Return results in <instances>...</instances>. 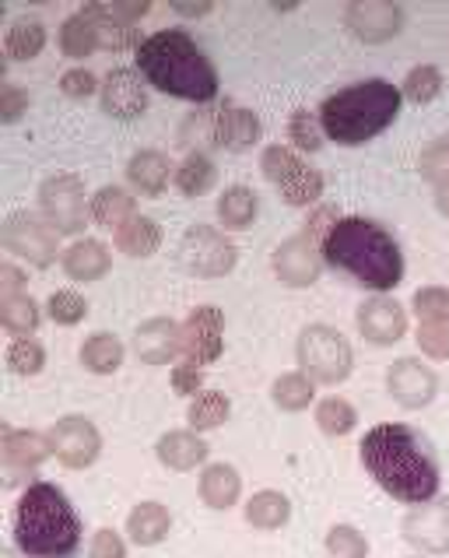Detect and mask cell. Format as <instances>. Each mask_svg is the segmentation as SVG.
Listing matches in <instances>:
<instances>
[{"instance_id":"ab89813d","label":"cell","mask_w":449,"mask_h":558,"mask_svg":"<svg viewBox=\"0 0 449 558\" xmlns=\"http://www.w3.org/2000/svg\"><path fill=\"white\" fill-rule=\"evenodd\" d=\"M8 369L14 376H39L46 369V344L39 338H14L8 348Z\"/></svg>"},{"instance_id":"7c38bea8","label":"cell","mask_w":449,"mask_h":558,"mask_svg":"<svg viewBox=\"0 0 449 558\" xmlns=\"http://www.w3.org/2000/svg\"><path fill=\"white\" fill-rule=\"evenodd\" d=\"M0 453H4L8 485H36V471L53 457L50 436L36 433V428H4L0 433Z\"/></svg>"},{"instance_id":"277c9868","label":"cell","mask_w":449,"mask_h":558,"mask_svg":"<svg viewBox=\"0 0 449 558\" xmlns=\"http://www.w3.org/2000/svg\"><path fill=\"white\" fill-rule=\"evenodd\" d=\"M11 537L25 558H71L82 548V517L60 485L36 482L14 502Z\"/></svg>"},{"instance_id":"681fc988","label":"cell","mask_w":449,"mask_h":558,"mask_svg":"<svg viewBox=\"0 0 449 558\" xmlns=\"http://www.w3.org/2000/svg\"><path fill=\"white\" fill-rule=\"evenodd\" d=\"M99 88H102L99 77L88 68H71L68 74H60V92L68 95V99H88V95H95Z\"/></svg>"},{"instance_id":"bcb514c9","label":"cell","mask_w":449,"mask_h":558,"mask_svg":"<svg viewBox=\"0 0 449 558\" xmlns=\"http://www.w3.org/2000/svg\"><path fill=\"white\" fill-rule=\"evenodd\" d=\"M418 172H422V180H428L432 186L449 183V137L428 141L422 158H418Z\"/></svg>"},{"instance_id":"db71d44e","label":"cell","mask_w":449,"mask_h":558,"mask_svg":"<svg viewBox=\"0 0 449 558\" xmlns=\"http://www.w3.org/2000/svg\"><path fill=\"white\" fill-rule=\"evenodd\" d=\"M25 284H28V278L22 267H14V264L0 267V292L4 295H25Z\"/></svg>"},{"instance_id":"4316f807","label":"cell","mask_w":449,"mask_h":558,"mask_svg":"<svg viewBox=\"0 0 449 558\" xmlns=\"http://www.w3.org/2000/svg\"><path fill=\"white\" fill-rule=\"evenodd\" d=\"M123 355H126L123 341L117 338V333H109V330L88 333V338L82 341V352H77V359H82V365H85L92 376H112V373H120Z\"/></svg>"},{"instance_id":"ba28073f","label":"cell","mask_w":449,"mask_h":558,"mask_svg":"<svg viewBox=\"0 0 449 558\" xmlns=\"http://www.w3.org/2000/svg\"><path fill=\"white\" fill-rule=\"evenodd\" d=\"M270 267H275V278L284 284V289H313V284L324 278V232H316L313 226H306L302 232L288 235L284 243L270 253Z\"/></svg>"},{"instance_id":"30bf717a","label":"cell","mask_w":449,"mask_h":558,"mask_svg":"<svg viewBox=\"0 0 449 558\" xmlns=\"http://www.w3.org/2000/svg\"><path fill=\"white\" fill-rule=\"evenodd\" d=\"M4 250L32 267H53L60 257V232L43 215L11 211L4 218Z\"/></svg>"},{"instance_id":"7bdbcfd3","label":"cell","mask_w":449,"mask_h":558,"mask_svg":"<svg viewBox=\"0 0 449 558\" xmlns=\"http://www.w3.org/2000/svg\"><path fill=\"white\" fill-rule=\"evenodd\" d=\"M324 548L330 558H368V537L351 523H333L324 537Z\"/></svg>"},{"instance_id":"2e32d148","label":"cell","mask_w":449,"mask_h":558,"mask_svg":"<svg viewBox=\"0 0 449 558\" xmlns=\"http://www.w3.org/2000/svg\"><path fill=\"white\" fill-rule=\"evenodd\" d=\"M400 537L418 555H449V502L432 499L422 506H411L404 523H400Z\"/></svg>"},{"instance_id":"9c48e42d","label":"cell","mask_w":449,"mask_h":558,"mask_svg":"<svg viewBox=\"0 0 449 558\" xmlns=\"http://www.w3.org/2000/svg\"><path fill=\"white\" fill-rule=\"evenodd\" d=\"M39 215L50 221L60 235H77L88 229L92 201L85 197V186L71 172H57V177L43 180L39 186Z\"/></svg>"},{"instance_id":"c3c4849f","label":"cell","mask_w":449,"mask_h":558,"mask_svg":"<svg viewBox=\"0 0 449 558\" xmlns=\"http://www.w3.org/2000/svg\"><path fill=\"white\" fill-rule=\"evenodd\" d=\"M28 106L32 99L25 85H14V82L0 85V123H19L28 113Z\"/></svg>"},{"instance_id":"d6986e66","label":"cell","mask_w":449,"mask_h":558,"mask_svg":"<svg viewBox=\"0 0 449 558\" xmlns=\"http://www.w3.org/2000/svg\"><path fill=\"white\" fill-rule=\"evenodd\" d=\"M180 330L183 324L172 316H151L134 330V355L144 365H172V359H180Z\"/></svg>"},{"instance_id":"b9f144b4","label":"cell","mask_w":449,"mask_h":558,"mask_svg":"<svg viewBox=\"0 0 449 558\" xmlns=\"http://www.w3.org/2000/svg\"><path fill=\"white\" fill-rule=\"evenodd\" d=\"M46 316H50L57 327H77L88 316V299L74 289H60L46 302Z\"/></svg>"},{"instance_id":"9f6ffc18","label":"cell","mask_w":449,"mask_h":558,"mask_svg":"<svg viewBox=\"0 0 449 558\" xmlns=\"http://www.w3.org/2000/svg\"><path fill=\"white\" fill-rule=\"evenodd\" d=\"M436 207H439V215L449 218V183H439L436 186Z\"/></svg>"},{"instance_id":"6f0895ef","label":"cell","mask_w":449,"mask_h":558,"mask_svg":"<svg viewBox=\"0 0 449 558\" xmlns=\"http://www.w3.org/2000/svg\"><path fill=\"white\" fill-rule=\"evenodd\" d=\"M11 558H25V555H22V551H19V555H11Z\"/></svg>"},{"instance_id":"52a82bcc","label":"cell","mask_w":449,"mask_h":558,"mask_svg":"<svg viewBox=\"0 0 449 558\" xmlns=\"http://www.w3.org/2000/svg\"><path fill=\"white\" fill-rule=\"evenodd\" d=\"M239 264V250L229 235L215 226H190L180 239V267L190 278L218 281L232 275Z\"/></svg>"},{"instance_id":"680465c9","label":"cell","mask_w":449,"mask_h":558,"mask_svg":"<svg viewBox=\"0 0 449 558\" xmlns=\"http://www.w3.org/2000/svg\"><path fill=\"white\" fill-rule=\"evenodd\" d=\"M411 558H428V555H411Z\"/></svg>"},{"instance_id":"ac0fdd59","label":"cell","mask_w":449,"mask_h":558,"mask_svg":"<svg viewBox=\"0 0 449 558\" xmlns=\"http://www.w3.org/2000/svg\"><path fill=\"white\" fill-rule=\"evenodd\" d=\"M355 327L373 348H390L408 338V310L390 295H368L355 310Z\"/></svg>"},{"instance_id":"44dd1931","label":"cell","mask_w":449,"mask_h":558,"mask_svg":"<svg viewBox=\"0 0 449 558\" xmlns=\"http://www.w3.org/2000/svg\"><path fill=\"white\" fill-rule=\"evenodd\" d=\"M264 137V123L260 117L246 106L225 102L215 117V141L225 151H250L256 148V141Z\"/></svg>"},{"instance_id":"60d3db41","label":"cell","mask_w":449,"mask_h":558,"mask_svg":"<svg viewBox=\"0 0 449 558\" xmlns=\"http://www.w3.org/2000/svg\"><path fill=\"white\" fill-rule=\"evenodd\" d=\"M288 141H292L295 151H319L324 148V126H319V117H313V109H295L288 117Z\"/></svg>"},{"instance_id":"ee69618b","label":"cell","mask_w":449,"mask_h":558,"mask_svg":"<svg viewBox=\"0 0 449 558\" xmlns=\"http://www.w3.org/2000/svg\"><path fill=\"white\" fill-rule=\"evenodd\" d=\"M411 310L422 324H446L449 320V289H442V284H425V289L414 292Z\"/></svg>"},{"instance_id":"74e56055","label":"cell","mask_w":449,"mask_h":558,"mask_svg":"<svg viewBox=\"0 0 449 558\" xmlns=\"http://www.w3.org/2000/svg\"><path fill=\"white\" fill-rule=\"evenodd\" d=\"M324 190H327V180H324V172L313 169V166H302L295 177H288L281 186H278V194L288 207H313L319 197H324Z\"/></svg>"},{"instance_id":"816d5d0a","label":"cell","mask_w":449,"mask_h":558,"mask_svg":"<svg viewBox=\"0 0 449 558\" xmlns=\"http://www.w3.org/2000/svg\"><path fill=\"white\" fill-rule=\"evenodd\" d=\"M88 558H126V537L112 527L95 531L88 541Z\"/></svg>"},{"instance_id":"7402d4cb","label":"cell","mask_w":449,"mask_h":558,"mask_svg":"<svg viewBox=\"0 0 449 558\" xmlns=\"http://www.w3.org/2000/svg\"><path fill=\"white\" fill-rule=\"evenodd\" d=\"M60 267L71 281L92 284V281H102L112 270V253L102 239H74V243L63 250Z\"/></svg>"},{"instance_id":"d590c367","label":"cell","mask_w":449,"mask_h":558,"mask_svg":"<svg viewBox=\"0 0 449 558\" xmlns=\"http://www.w3.org/2000/svg\"><path fill=\"white\" fill-rule=\"evenodd\" d=\"M313 418L319 425V433L333 436V439H344V436H351L359 428V411H355V404L344 401V397H337V393L324 397V401L316 404Z\"/></svg>"},{"instance_id":"e575fe53","label":"cell","mask_w":449,"mask_h":558,"mask_svg":"<svg viewBox=\"0 0 449 558\" xmlns=\"http://www.w3.org/2000/svg\"><path fill=\"white\" fill-rule=\"evenodd\" d=\"M0 324H4V330L11 333V338H32L43 324L39 302L28 292L25 295H4V302H0Z\"/></svg>"},{"instance_id":"e0dca14e","label":"cell","mask_w":449,"mask_h":558,"mask_svg":"<svg viewBox=\"0 0 449 558\" xmlns=\"http://www.w3.org/2000/svg\"><path fill=\"white\" fill-rule=\"evenodd\" d=\"M99 102H102V113L120 123L141 120L148 113V82L137 74V68H112L102 77Z\"/></svg>"},{"instance_id":"f546056e","label":"cell","mask_w":449,"mask_h":558,"mask_svg":"<svg viewBox=\"0 0 449 558\" xmlns=\"http://www.w3.org/2000/svg\"><path fill=\"white\" fill-rule=\"evenodd\" d=\"M292 520V499L278 488H264L246 502V523L256 531H281Z\"/></svg>"},{"instance_id":"f5cc1de1","label":"cell","mask_w":449,"mask_h":558,"mask_svg":"<svg viewBox=\"0 0 449 558\" xmlns=\"http://www.w3.org/2000/svg\"><path fill=\"white\" fill-rule=\"evenodd\" d=\"M102 14L109 22H117V25H131L137 28V22H144L151 14V4L148 0H117V4H102Z\"/></svg>"},{"instance_id":"8d00e7d4","label":"cell","mask_w":449,"mask_h":558,"mask_svg":"<svg viewBox=\"0 0 449 558\" xmlns=\"http://www.w3.org/2000/svg\"><path fill=\"white\" fill-rule=\"evenodd\" d=\"M232 414V401L225 397L221 390H204L201 397L190 401V411H186V422L194 433H215L225 422H229Z\"/></svg>"},{"instance_id":"9a60e30c","label":"cell","mask_w":449,"mask_h":558,"mask_svg":"<svg viewBox=\"0 0 449 558\" xmlns=\"http://www.w3.org/2000/svg\"><path fill=\"white\" fill-rule=\"evenodd\" d=\"M387 390H390L397 408L422 411V408H428L439 397V376L422 359L404 355V359L390 362V369H387Z\"/></svg>"},{"instance_id":"cb8c5ba5","label":"cell","mask_w":449,"mask_h":558,"mask_svg":"<svg viewBox=\"0 0 449 558\" xmlns=\"http://www.w3.org/2000/svg\"><path fill=\"white\" fill-rule=\"evenodd\" d=\"M197 496L207 509L225 513L243 499V474L232 464H207L197 477Z\"/></svg>"},{"instance_id":"7dc6e473","label":"cell","mask_w":449,"mask_h":558,"mask_svg":"<svg viewBox=\"0 0 449 558\" xmlns=\"http://www.w3.org/2000/svg\"><path fill=\"white\" fill-rule=\"evenodd\" d=\"M414 341H418L425 359L446 362L449 359V320L446 324H418V330H414Z\"/></svg>"},{"instance_id":"7a4b0ae2","label":"cell","mask_w":449,"mask_h":558,"mask_svg":"<svg viewBox=\"0 0 449 558\" xmlns=\"http://www.w3.org/2000/svg\"><path fill=\"white\" fill-rule=\"evenodd\" d=\"M324 260L337 275L373 295L393 292L404 281V250L397 239L365 215H341L324 239Z\"/></svg>"},{"instance_id":"836d02e7","label":"cell","mask_w":449,"mask_h":558,"mask_svg":"<svg viewBox=\"0 0 449 558\" xmlns=\"http://www.w3.org/2000/svg\"><path fill=\"white\" fill-rule=\"evenodd\" d=\"M256 211H260V201H256V194L243 183L229 186L218 197V218H221V226L229 232H246L256 221Z\"/></svg>"},{"instance_id":"8fae6325","label":"cell","mask_w":449,"mask_h":558,"mask_svg":"<svg viewBox=\"0 0 449 558\" xmlns=\"http://www.w3.org/2000/svg\"><path fill=\"white\" fill-rule=\"evenodd\" d=\"M46 436H50L53 457L60 460V468H68V471H85L102 457V433L85 414H63Z\"/></svg>"},{"instance_id":"f35d334b","label":"cell","mask_w":449,"mask_h":558,"mask_svg":"<svg viewBox=\"0 0 449 558\" xmlns=\"http://www.w3.org/2000/svg\"><path fill=\"white\" fill-rule=\"evenodd\" d=\"M400 95H404V99L414 102V106L436 102L439 95H442V71L436 68V63H418V68H411V71H408Z\"/></svg>"},{"instance_id":"8992f818","label":"cell","mask_w":449,"mask_h":558,"mask_svg":"<svg viewBox=\"0 0 449 558\" xmlns=\"http://www.w3.org/2000/svg\"><path fill=\"white\" fill-rule=\"evenodd\" d=\"M295 362L313 383L337 387L355 373V348L330 324H310L295 338Z\"/></svg>"},{"instance_id":"484cf974","label":"cell","mask_w":449,"mask_h":558,"mask_svg":"<svg viewBox=\"0 0 449 558\" xmlns=\"http://www.w3.org/2000/svg\"><path fill=\"white\" fill-rule=\"evenodd\" d=\"M57 43H60V53L68 60H88L95 50H102V28L92 14L77 11L60 25Z\"/></svg>"},{"instance_id":"11a10c76","label":"cell","mask_w":449,"mask_h":558,"mask_svg":"<svg viewBox=\"0 0 449 558\" xmlns=\"http://www.w3.org/2000/svg\"><path fill=\"white\" fill-rule=\"evenodd\" d=\"M175 14H183V19H207V14L215 11V4H172Z\"/></svg>"},{"instance_id":"603a6c76","label":"cell","mask_w":449,"mask_h":558,"mask_svg":"<svg viewBox=\"0 0 449 558\" xmlns=\"http://www.w3.org/2000/svg\"><path fill=\"white\" fill-rule=\"evenodd\" d=\"M172 180H175V172H172L169 155L158 148H141L131 155V162H126V183L144 197H162Z\"/></svg>"},{"instance_id":"ffe728a7","label":"cell","mask_w":449,"mask_h":558,"mask_svg":"<svg viewBox=\"0 0 449 558\" xmlns=\"http://www.w3.org/2000/svg\"><path fill=\"white\" fill-rule=\"evenodd\" d=\"M155 457L158 464L183 474V471H197L207 468V457H211V446L204 442L201 433L194 428H172V433H162L155 442Z\"/></svg>"},{"instance_id":"d4e9b609","label":"cell","mask_w":449,"mask_h":558,"mask_svg":"<svg viewBox=\"0 0 449 558\" xmlns=\"http://www.w3.org/2000/svg\"><path fill=\"white\" fill-rule=\"evenodd\" d=\"M126 541L137 548H155L172 534V513L166 502H137L126 517Z\"/></svg>"},{"instance_id":"f907efd6","label":"cell","mask_w":449,"mask_h":558,"mask_svg":"<svg viewBox=\"0 0 449 558\" xmlns=\"http://www.w3.org/2000/svg\"><path fill=\"white\" fill-rule=\"evenodd\" d=\"M169 383L180 397H201L204 393V369L194 362H180V365H172Z\"/></svg>"},{"instance_id":"5b68a950","label":"cell","mask_w":449,"mask_h":558,"mask_svg":"<svg viewBox=\"0 0 449 558\" xmlns=\"http://www.w3.org/2000/svg\"><path fill=\"white\" fill-rule=\"evenodd\" d=\"M404 95L387 77H368V82L348 85L333 92L319 106V126L324 137L341 148H359L365 141L379 137L400 117Z\"/></svg>"},{"instance_id":"f6af8a7d","label":"cell","mask_w":449,"mask_h":558,"mask_svg":"<svg viewBox=\"0 0 449 558\" xmlns=\"http://www.w3.org/2000/svg\"><path fill=\"white\" fill-rule=\"evenodd\" d=\"M306 166L302 158L295 155V148H288V145H267L264 155H260V169H264V177L281 186L288 177H295V172Z\"/></svg>"},{"instance_id":"83f0119b","label":"cell","mask_w":449,"mask_h":558,"mask_svg":"<svg viewBox=\"0 0 449 558\" xmlns=\"http://www.w3.org/2000/svg\"><path fill=\"white\" fill-rule=\"evenodd\" d=\"M131 218H137V197L134 194H126L123 186L95 190V197H92V221H95V226L117 232Z\"/></svg>"},{"instance_id":"f1b7e54d","label":"cell","mask_w":449,"mask_h":558,"mask_svg":"<svg viewBox=\"0 0 449 558\" xmlns=\"http://www.w3.org/2000/svg\"><path fill=\"white\" fill-rule=\"evenodd\" d=\"M175 190H180L183 197H204V194H211L215 183H218V166H215V158L207 155V151H190L180 169H175Z\"/></svg>"},{"instance_id":"4fadbf2b","label":"cell","mask_w":449,"mask_h":558,"mask_svg":"<svg viewBox=\"0 0 449 558\" xmlns=\"http://www.w3.org/2000/svg\"><path fill=\"white\" fill-rule=\"evenodd\" d=\"M344 25L359 43L383 46L393 43L404 28V8L393 0H351L344 8Z\"/></svg>"},{"instance_id":"3957f363","label":"cell","mask_w":449,"mask_h":558,"mask_svg":"<svg viewBox=\"0 0 449 558\" xmlns=\"http://www.w3.org/2000/svg\"><path fill=\"white\" fill-rule=\"evenodd\" d=\"M137 74L172 99L186 102H215L218 99V71L197 46V39L183 28H162L144 36L134 53Z\"/></svg>"},{"instance_id":"4dcf8cb0","label":"cell","mask_w":449,"mask_h":558,"mask_svg":"<svg viewBox=\"0 0 449 558\" xmlns=\"http://www.w3.org/2000/svg\"><path fill=\"white\" fill-rule=\"evenodd\" d=\"M158 246H162V226H158L155 218L137 215L117 229V250L123 257L144 260V257H151V253H158Z\"/></svg>"},{"instance_id":"1f68e13d","label":"cell","mask_w":449,"mask_h":558,"mask_svg":"<svg viewBox=\"0 0 449 558\" xmlns=\"http://www.w3.org/2000/svg\"><path fill=\"white\" fill-rule=\"evenodd\" d=\"M4 50H8V60H14V63L36 60L46 50V25L39 19H28V14L14 19L4 36Z\"/></svg>"},{"instance_id":"6da1fadb","label":"cell","mask_w":449,"mask_h":558,"mask_svg":"<svg viewBox=\"0 0 449 558\" xmlns=\"http://www.w3.org/2000/svg\"><path fill=\"white\" fill-rule=\"evenodd\" d=\"M359 460L365 474L404 506H422L439 499L442 471L432 442L414 425L383 422L373 425L359 442Z\"/></svg>"},{"instance_id":"5bb4252c","label":"cell","mask_w":449,"mask_h":558,"mask_svg":"<svg viewBox=\"0 0 449 558\" xmlns=\"http://www.w3.org/2000/svg\"><path fill=\"white\" fill-rule=\"evenodd\" d=\"M180 355L201 369L225 355V313L218 306H197L186 316L180 330Z\"/></svg>"},{"instance_id":"d6a6232c","label":"cell","mask_w":449,"mask_h":558,"mask_svg":"<svg viewBox=\"0 0 449 558\" xmlns=\"http://www.w3.org/2000/svg\"><path fill=\"white\" fill-rule=\"evenodd\" d=\"M313 397H316V383L302 369L281 373L275 383H270V401H275L278 411L299 414V411L313 408Z\"/></svg>"}]
</instances>
